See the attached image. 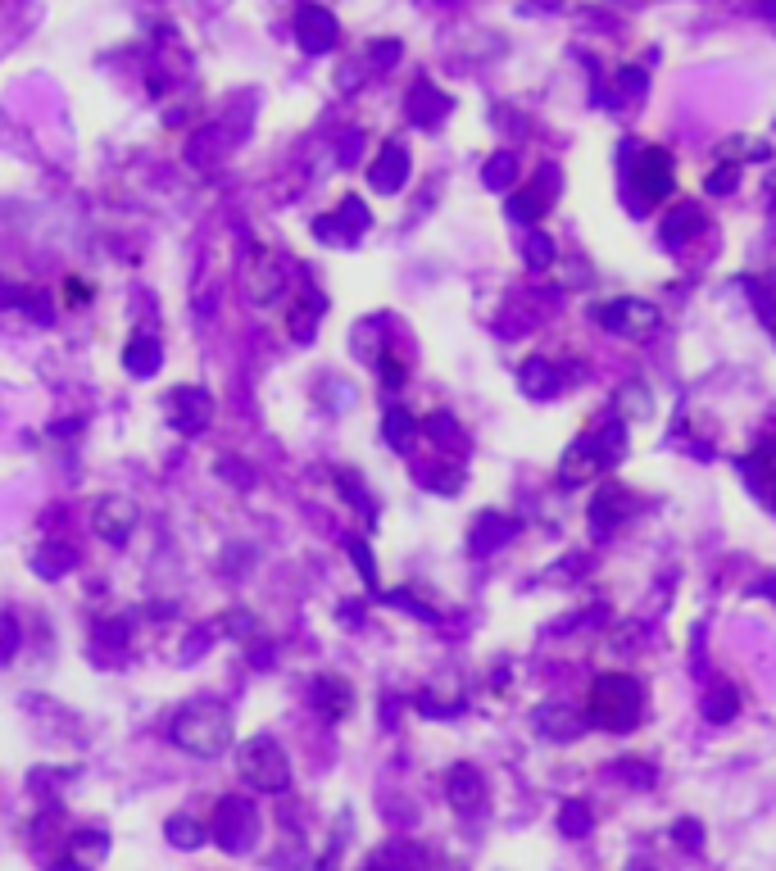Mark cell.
I'll return each mask as SVG.
<instances>
[{"mask_svg":"<svg viewBox=\"0 0 776 871\" xmlns=\"http://www.w3.org/2000/svg\"><path fill=\"white\" fill-rule=\"evenodd\" d=\"M314 704H318V713H323L327 722H341V717L350 713L354 695H350V686H345L341 676H318L314 681Z\"/></svg>","mask_w":776,"mask_h":871,"instance_id":"603a6c76","label":"cell"},{"mask_svg":"<svg viewBox=\"0 0 776 871\" xmlns=\"http://www.w3.org/2000/svg\"><path fill=\"white\" fill-rule=\"evenodd\" d=\"M736 173H740L736 164H722L718 173H708V182H704V186L713 191V196H731V186H736Z\"/></svg>","mask_w":776,"mask_h":871,"instance_id":"60d3db41","label":"cell"},{"mask_svg":"<svg viewBox=\"0 0 776 871\" xmlns=\"http://www.w3.org/2000/svg\"><path fill=\"white\" fill-rule=\"evenodd\" d=\"M241 291L250 304H273L286 291V268L273 250H250L241 259Z\"/></svg>","mask_w":776,"mask_h":871,"instance_id":"8992f818","label":"cell"},{"mask_svg":"<svg viewBox=\"0 0 776 871\" xmlns=\"http://www.w3.org/2000/svg\"><path fill=\"white\" fill-rule=\"evenodd\" d=\"M368 871H423V853L413 849V844L395 840V844H386V849H377L373 858H368Z\"/></svg>","mask_w":776,"mask_h":871,"instance_id":"83f0119b","label":"cell"},{"mask_svg":"<svg viewBox=\"0 0 776 871\" xmlns=\"http://www.w3.org/2000/svg\"><path fill=\"white\" fill-rule=\"evenodd\" d=\"M73 563H78V554H73V545H64V540H46V545L32 549V572H37L41 581H59L64 572H73Z\"/></svg>","mask_w":776,"mask_h":871,"instance_id":"ffe728a7","label":"cell"},{"mask_svg":"<svg viewBox=\"0 0 776 871\" xmlns=\"http://www.w3.org/2000/svg\"><path fill=\"white\" fill-rule=\"evenodd\" d=\"M745 291L754 295V304H758V314L767 318V327H776V304H772V295H767V286L763 282H745Z\"/></svg>","mask_w":776,"mask_h":871,"instance_id":"7bdbcfd3","label":"cell"},{"mask_svg":"<svg viewBox=\"0 0 776 871\" xmlns=\"http://www.w3.org/2000/svg\"><path fill=\"white\" fill-rule=\"evenodd\" d=\"M295 37H300V46L305 50H332L336 46V19L327 10H318V5H305L300 10V19H295Z\"/></svg>","mask_w":776,"mask_h":871,"instance_id":"2e32d148","label":"cell"},{"mask_svg":"<svg viewBox=\"0 0 776 871\" xmlns=\"http://www.w3.org/2000/svg\"><path fill=\"white\" fill-rule=\"evenodd\" d=\"M368 182L382 191V196H391V191H400L404 182H409V150L400 146V141H386L382 155L373 159V168H368Z\"/></svg>","mask_w":776,"mask_h":871,"instance_id":"4fadbf2b","label":"cell"},{"mask_svg":"<svg viewBox=\"0 0 776 871\" xmlns=\"http://www.w3.org/2000/svg\"><path fill=\"white\" fill-rule=\"evenodd\" d=\"M323 314H327V295L314 291V286H305V291L291 300V318H286V327H291V336H295L300 345H309V341H314L318 318H323Z\"/></svg>","mask_w":776,"mask_h":871,"instance_id":"5bb4252c","label":"cell"},{"mask_svg":"<svg viewBox=\"0 0 776 871\" xmlns=\"http://www.w3.org/2000/svg\"><path fill=\"white\" fill-rule=\"evenodd\" d=\"M123 368H128L132 377H155V372L164 368V345H159L155 336H137V341H128V350H123Z\"/></svg>","mask_w":776,"mask_h":871,"instance_id":"cb8c5ba5","label":"cell"},{"mask_svg":"<svg viewBox=\"0 0 776 871\" xmlns=\"http://www.w3.org/2000/svg\"><path fill=\"white\" fill-rule=\"evenodd\" d=\"M595 318L618 336H654L663 327V314L649 300H613L604 309H595Z\"/></svg>","mask_w":776,"mask_h":871,"instance_id":"52a82bcc","label":"cell"},{"mask_svg":"<svg viewBox=\"0 0 776 871\" xmlns=\"http://www.w3.org/2000/svg\"><path fill=\"white\" fill-rule=\"evenodd\" d=\"M559 826H563V835H586V831H590V808H586V803H581V799L563 803Z\"/></svg>","mask_w":776,"mask_h":871,"instance_id":"836d02e7","label":"cell"},{"mask_svg":"<svg viewBox=\"0 0 776 871\" xmlns=\"http://www.w3.org/2000/svg\"><path fill=\"white\" fill-rule=\"evenodd\" d=\"M554 196H559V168L545 164L527 191L509 196V218L513 223H536V218H545V209L554 205Z\"/></svg>","mask_w":776,"mask_h":871,"instance_id":"30bf717a","label":"cell"},{"mask_svg":"<svg viewBox=\"0 0 776 871\" xmlns=\"http://www.w3.org/2000/svg\"><path fill=\"white\" fill-rule=\"evenodd\" d=\"M19 291H23V286L0 282V309H19Z\"/></svg>","mask_w":776,"mask_h":871,"instance_id":"f907efd6","label":"cell"},{"mask_svg":"<svg viewBox=\"0 0 776 871\" xmlns=\"http://www.w3.org/2000/svg\"><path fill=\"white\" fill-rule=\"evenodd\" d=\"M205 645H209V631H196V636H191L187 645H182V663H196L200 649H205Z\"/></svg>","mask_w":776,"mask_h":871,"instance_id":"7dc6e473","label":"cell"},{"mask_svg":"<svg viewBox=\"0 0 776 871\" xmlns=\"http://www.w3.org/2000/svg\"><path fill=\"white\" fill-rule=\"evenodd\" d=\"M754 595H763V599H772V604H776V577H763V581H758Z\"/></svg>","mask_w":776,"mask_h":871,"instance_id":"816d5d0a","label":"cell"},{"mask_svg":"<svg viewBox=\"0 0 776 871\" xmlns=\"http://www.w3.org/2000/svg\"><path fill=\"white\" fill-rule=\"evenodd\" d=\"M386 599H391L395 608H409V613H413V617H423V622H436V613H432V608H427V604H418V599H413V595H386Z\"/></svg>","mask_w":776,"mask_h":871,"instance_id":"f6af8a7d","label":"cell"},{"mask_svg":"<svg viewBox=\"0 0 776 871\" xmlns=\"http://www.w3.org/2000/svg\"><path fill=\"white\" fill-rule=\"evenodd\" d=\"M345 549H350V558H354V568H359V577H364V586L377 590V563H373V554H368V545H364V540H345Z\"/></svg>","mask_w":776,"mask_h":871,"instance_id":"d590c367","label":"cell"},{"mask_svg":"<svg viewBox=\"0 0 776 871\" xmlns=\"http://www.w3.org/2000/svg\"><path fill=\"white\" fill-rule=\"evenodd\" d=\"M640 91H645V73L640 69H618V100L640 96Z\"/></svg>","mask_w":776,"mask_h":871,"instance_id":"ee69618b","label":"cell"},{"mask_svg":"<svg viewBox=\"0 0 776 871\" xmlns=\"http://www.w3.org/2000/svg\"><path fill=\"white\" fill-rule=\"evenodd\" d=\"M168 735H173L177 749H187L196 758H218L232 749L236 726H232V708L218 704V699H191L173 713L168 722Z\"/></svg>","mask_w":776,"mask_h":871,"instance_id":"6da1fadb","label":"cell"},{"mask_svg":"<svg viewBox=\"0 0 776 871\" xmlns=\"http://www.w3.org/2000/svg\"><path fill=\"white\" fill-rule=\"evenodd\" d=\"M627 513H631L627 490H618V486L600 490V500H595V509H590V531H595V536H609V531L618 527Z\"/></svg>","mask_w":776,"mask_h":871,"instance_id":"7402d4cb","label":"cell"},{"mask_svg":"<svg viewBox=\"0 0 776 871\" xmlns=\"http://www.w3.org/2000/svg\"><path fill=\"white\" fill-rule=\"evenodd\" d=\"M132 527H137V504L118 500V495L100 500L96 513H91V531H96L105 545H123V540L132 536Z\"/></svg>","mask_w":776,"mask_h":871,"instance_id":"7c38bea8","label":"cell"},{"mask_svg":"<svg viewBox=\"0 0 776 871\" xmlns=\"http://www.w3.org/2000/svg\"><path fill=\"white\" fill-rule=\"evenodd\" d=\"M536 731L545 740H577L586 731V717L572 704H545V708H536Z\"/></svg>","mask_w":776,"mask_h":871,"instance_id":"e0dca14e","label":"cell"},{"mask_svg":"<svg viewBox=\"0 0 776 871\" xmlns=\"http://www.w3.org/2000/svg\"><path fill=\"white\" fill-rule=\"evenodd\" d=\"M640 717V686L636 676L609 672L590 686V722L604 731H631Z\"/></svg>","mask_w":776,"mask_h":871,"instance_id":"3957f363","label":"cell"},{"mask_svg":"<svg viewBox=\"0 0 776 871\" xmlns=\"http://www.w3.org/2000/svg\"><path fill=\"white\" fill-rule=\"evenodd\" d=\"M636 191L645 205H654V200L672 196V155L659 146H649L636 155Z\"/></svg>","mask_w":776,"mask_h":871,"instance_id":"8fae6325","label":"cell"},{"mask_svg":"<svg viewBox=\"0 0 776 871\" xmlns=\"http://www.w3.org/2000/svg\"><path fill=\"white\" fill-rule=\"evenodd\" d=\"M19 309L28 318H41V323H50V304H46V295L41 291H28V286H23L19 291Z\"/></svg>","mask_w":776,"mask_h":871,"instance_id":"ab89813d","label":"cell"},{"mask_svg":"<svg viewBox=\"0 0 776 871\" xmlns=\"http://www.w3.org/2000/svg\"><path fill=\"white\" fill-rule=\"evenodd\" d=\"M740 472H745V481L754 486V495H763L776 509V445H763L758 454H749V459L740 463Z\"/></svg>","mask_w":776,"mask_h":871,"instance_id":"d6986e66","label":"cell"},{"mask_svg":"<svg viewBox=\"0 0 776 871\" xmlns=\"http://www.w3.org/2000/svg\"><path fill=\"white\" fill-rule=\"evenodd\" d=\"M209 835L218 840V849H227V853H246L250 844H255V835H259L255 799H241V794H227V799H218V808H214V826H209Z\"/></svg>","mask_w":776,"mask_h":871,"instance_id":"5b68a950","label":"cell"},{"mask_svg":"<svg viewBox=\"0 0 776 871\" xmlns=\"http://www.w3.org/2000/svg\"><path fill=\"white\" fill-rule=\"evenodd\" d=\"M168 422H173L182 436H200V431L214 422V400L200 386H177L168 391Z\"/></svg>","mask_w":776,"mask_h":871,"instance_id":"9c48e42d","label":"cell"},{"mask_svg":"<svg viewBox=\"0 0 776 871\" xmlns=\"http://www.w3.org/2000/svg\"><path fill=\"white\" fill-rule=\"evenodd\" d=\"M445 109H450V100H445L441 91H436L427 78L409 91V114H413V123H423V128H436V123L445 118Z\"/></svg>","mask_w":776,"mask_h":871,"instance_id":"d4e9b609","label":"cell"},{"mask_svg":"<svg viewBox=\"0 0 776 871\" xmlns=\"http://www.w3.org/2000/svg\"><path fill=\"white\" fill-rule=\"evenodd\" d=\"M373 59H377V64H395V59H400V41H377Z\"/></svg>","mask_w":776,"mask_h":871,"instance_id":"c3c4849f","label":"cell"},{"mask_svg":"<svg viewBox=\"0 0 776 871\" xmlns=\"http://www.w3.org/2000/svg\"><path fill=\"white\" fill-rule=\"evenodd\" d=\"M14 654H19V622L0 617V663H10Z\"/></svg>","mask_w":776,"mask_h":871,"instance_id":"f35d334b","label":"cell"},{"mask_svg":"<svg viewBox=\"0 0 776 871\" xmlns=\"http://www.w3.org/2000/svg\"><path fill=\"white\" fill-rule=\"evenodd\" d=\"M699 232H704V214H699L695 205H677L663 218V241L668 245H686V241H695Z\"/></svg>","mask_w":776,"mask_h":871,"instance_id":"4316f807","label":"cell"},{"mask_svg":"<svg viewBox=\"0 0 776 871\" xmlns=\"http://www.w3.org/2000/svg\"><path fill=\"white\" fill-rule=\"evenodd\" d=\"M513 536H518V522L513 518H504V513H482V518L472 522L468 545H472V554H495V549L509 545Z\"/></svg>","mask_w":776,"mask_h":871,"instance_id":"ac0fdd59","label":"cell"},{"mask_svg":"<svg viewBox=\"0 0 776 871\" xmlns=\"http://www.w3.org/2000/svg\"><path fill=\"white\" fill-rule=\"evenodd\" d=\"M368 223H373V214H368V205L359 196H345L341 209L336 214H323L314 223V236L327 245H354L359 236L368 232Z\"/></svg>","mask_w":776,"mask_h":871,"instance_id":"ba28073f","label":"cell"},{"mask_svg":"<svg viewBox=\"0 0 776 871\" xmlns=\"http://www.w3.org/2000/svg\"><path fill=\"white\" fill-rule=\"evenodd\" d=\"M482 182L491 186V191H504V186H513V182H518V159H513L509 150L491 155V159H486V168H482Z\"/></svg>","mask_w":776,"mask_h":871,"instance_id":"f546056e","label":"cell"},{"mask_svg":"<svg viewBox=\"0 0 776 871\" xmlns=\"http://www.w3.org/2000/svg\"><path fill=\"white\" fill-rule=\"evenodd\" d=\"M64 300H69V304H87L91 300V286L82 282V277H69V282H64Z\"/></svg>","mask_w":776,"mask_h":871,"instance_id":"bcb514c9","label":"cell"},{"mask_svg":"<svg viewBox=\"0 0 776 871\" xmlns=\"http://www.w3.org/2000/svg\"><path fill=\"white\" fill-rule=\"evenodd\" d=\"M382 436H386V445H391V450L409 454V450H413V441H418V422H413V413H409V409L391 404V409H386V418H382Z\"/></svg>","mask_w":776,"mask_h":871,"instance_id":"484cf974","label":"cell"},{"mask_svg":"<svg viewBox=\"0 0 776 871\" xmlns=\"http://www.w3.org/2000/svg\"><path fill=\"white\" fill-rule=\"evenodd\" d=\"M236 767H241V776H246L259 794H282L286 785H291V763H286L282 744H277L273 735H255V740L241 744Z\"/></svg>","mask_w":776,"mask_h":871,"instance_id":"277c9868","label":"cell"},{"mask_svg":"<svg viewBox=\"0 0 776 871\" xmlns=\"http://www.w3.org/2000/svg\"><path fill=\"white\" fill-rule=\"evenodd\" d=\"M622 454H627V427H622V422H609L604 431H590V436L572 441L568 454H563V468H559L563 486H577V481L613 468Z\"/></svg>","mask_w":776,"mask_h":871,"instance_id":"7a4b0ae2","label":"cell"},{"mask_svg":"<svg viewBox=\"0 0 776 871\" xmlns=\"http://www.w3.org/2000/svg\"><path fill=\"white\" fill-rule=\"evenodd\" d=\"M336 490H341V495H350V500H354V509H359V513H368V518H373V500H368V490L359 486V481H354L350 472H336Z\"/></svg>","mask_w":776,"mask_h":871,"instance_id":"74e56055","label":"cell"},{"mask_svg":"<svg viewBox=\"0 0 776 871\" xmlns=\"http://www.w3.org/2000/svg\"><path fill=\"white\" fill-rule=\"evenodd\" d=\"M772 332H776V327H772Z\"/></svg>","mask_w":776,"mask_h":871,"instance_id":"db71d44e","label":"cell"},{"mask_svg":"<svg viewBox=\"0 0 776 871\" xmlns=\"http://www.w3.org/2000/svg\"><path fill=\"white\" fill-rule=\"evenodd\" d=\"M518 386L527 391V400H550V395L563 386V377H559V368H554L550 359H527L522 363V372H518Z\"/></svg>","mask_w":776,"mask_h":871,"instance_id":"44dd1931","label":"cell"},{"mask_svg":"<svg viewBox=\"0 0 776 871\" xmlns=\"http://www.w3.org/2000/svg\"><path fill=\"white\" fill-rule=\"evenodd\" d=\"M423 486L427 490H441V495H454V490L463 486V477H459V468H427L423 472Z\"/></svg>","mask_w":776,"mask_h":871,"instance_id":"8d00e7d4","label":"cell"},{"mask_svg":"<svg viewBox=\"0 0 776 871\" xmlns=\"http://www.w3.org/2000/svg\"><path fill=\"white\" fill-rule=\"evenodd\" d=\"M50 871H87V867H82V862H55Z\"/></svg>","mask_w":776,"mask_h":871,"instance_id":"f5cc1de1","label":"cell"},{"mask_svg":"<svg viewBox=\"0 0 776 871\" xmlns=\"http://www.w3.org/2000/svg\"><path fill=\"white\" fill-rule=\"evenodd\" d=\"M73 844H78V849H82V858H73V862H82V867H87V871L96 867V862H100V853L109 849V840H105V835H100V831H82V835H73Z\"/></svg>","mask_w":776,"mask_h":871,"instance_id":"e575fe53","label":"cell"},{"mask_svg":"<svg viewBox=\"0 0 776 871\" xmlns=\"http://www.w3.org/2000/svg\"><path fill=\"white\" fill-rule=\"evenodd\" d=\"M677 840L686 844V849H699V826L695 822H681L677 826Z\"/></svg>","mask_w":776,"mask_h":871,"instance_id":"681fc988","label":"cell"},{"mask_svg":"<svg viewBox=\"0 0 776 871\" xmlns=\"http://www.w3.org/2000/svg\"><path fill=\"white\" fill-rule=\"evenodd\" d=\"M736 708H740L736 686H718V690H708V699H704V713H708V722H731V717H736Z\"/></svg>","mask_w":776,"mask_h":871,"instance_id":"4dcf8cb0","label":"cell"},{"mask_svg":"<svg viewBox=\"0 0 776 871\" xmlns=\"http://www.w3.org/2000/svg\"><path fill=\"white\" fill-rule=\"evenodd\" d=\"M427 436H432L436 445H445V450H463V431L450 413H432V418H427Z\"/></svg>","mask_w":776,"mask_h":871,"instance_id":"1f68e13d","label":"cell"},{"mask_svg":"<svg viewBox=\"0 0 776 871\" xmlns=\"http://www.w3.org/2000/svg\"><path fill=\"white\" fill-rule=\"evenodd\" d=\"M164 835H168V844H173V849H187V853L200 849V844L209 840L205 826H200L196 817H187V813H173V817H168V822H164Z\"/></svg>","mask_w":776,"mask_h":871,"instance_id":"f1b7e54d","label":"cell"},{"mask_svg":"<svg viewBox=\"0 0 776 871\" xmlns=\"http://www.w3.org/2000/svg\"><path fill=\"white\" fill-rule=\"evenodd\" d=\"M377 368H382L386 391H400V386H404V363L395 359V354H382V359H377Z\"/></svg>","mask_w":776,"mask_h":871,"instance_id":"b9f144b4","label":"cell"},{"mask_svg":"<svg viewBox=\"0 0 776 871\" xmlns=\"http://www.w3.org/2000/svg\"><path fill=\"white\" fill-rule=\"evenodd\" d=\"M522 259H527V268H550L554 264V241L545 232H531L527 236V250H522Z\"/></svg>","mask_w":776,"mask_h":871,"instance_id":"d6a6232c","label":"cell"},{"mask_svg":"<svg viewBox=\"0 0 776 871\" xmlns=\"http://www.w3.org/2000/svg\"><path fill=\"white\" fill-rule=\"evenodd\" d=\"M445 794H450V803L459 808V813H477V808H482V799H486L482 772H477L472 763H459L450 776H445Z\"/></svg>","mask_w":776,"mask_h":871,"instance_id":"9a60e30c","label":"cell"}]
</instances>
